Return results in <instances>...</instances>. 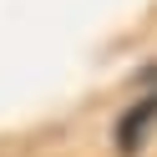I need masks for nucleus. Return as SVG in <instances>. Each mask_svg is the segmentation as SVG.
Segmentation results:
<instances>
[{
	"label": "nucleus",
	"mask_w": 157,
	"mask_h": 157,
	"mask_svg": "<svg viewBox=\"0 0 157 157\" xmlns=\"http://www.w3.org/2000/svg\"><path fill=\"white\" fill-rule=\"evenodd\" d=\"M152 117H157V91H147L142 101H137L132 112L117 122V147H122V152H137V147L147 142V127H152Z\"/></svg>",
	"instance_id": "obj_1"
}]
</instances>
